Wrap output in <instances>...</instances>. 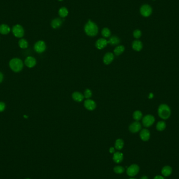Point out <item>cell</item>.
I'll return each mask as SVG.
<instances>
[{
    "label": "cell",
    "mask_w": 179,
    "mask_h": 179,
    "mask_svg": "<svg viewBox=\"0 0 179 179\" xmlns=\"http://www.w3.org/2000/svg\"><path fill=\"white\" fill-rule=\"evenodd\" d=\"M142 117V114L140 111H136L133 113V118L136 121H140Z\"/></svg>",
    "instance_id": "25"
},
{
    "label": "cell",
    "mask_w": 179,
    "mask_h": 179,
    "mask_svg": "<svg viewBox=\"0 0 179 179\" xmlns=\"http://www.w3.org/2000/svg\"><path fill=\"white\" fill-rule=\"evenodd\" d=\"M155 118L151 115H147L142 118V124L146 127H149L153 125Z\"/></svg>",
    "instance_id": "5"
},
{
    "label": "cell",
    "mask_w": 179,
    "mask_h": 179,
    "mask_svg": "<svg viewBox=\"0 0 179 179\" xmlns=\"http://www.w3.org/2000/svg\"><path fill=\"white\" fill-rule=\"evenodd\" d=\"M13 35L17 38H22L24 35V29L20 25L17 24L13 26L12 28Z\"/></svg>",
    "instance_id": "4"
},
{
    "label": "cell",
    "mask_w": 179,
    "mask_h": 179,
    "mask_svg": "<svg viewBox=\"0 0 179 179\" xmlns=\"http://www.w3.org/2000/svg\"><path fill=\"white\" fill-rule=\"evenodd\" d=\"M114 171L117 174H121L124 172V168L122 166H117L114 168Z\"/></svg>",
    "instance_id": "29"
},
{
    "label": "cell",
    "mask_w": 179,
    "mask_h": 179,
    "mask_svg": "<svg viewBox=\"0 0 179 179\" xmlns=\"http://www.w3.org/2000/svg\"><path fill=\"white\" fill-rule=\"evenodd\" d=\"M172 171V168L170 166H165L162 170V174L165 176H168L171 174Z\"/></svg>",
    "instance_id": "21"
},
{
    "label": "cell",
    "mask_w": 179,
    "mask_h": 179,
    "mask_svg": "<svg viewBox=\"0 0 179 179\" xmlns=\"http://www.w3.org/2000/svg\"><path fill=\"white\" fill-rule=\"evenodd\" d=\"M141 179H148V178L147 177V176H144L141 178Z\"/></svg>",
    "instance_id": "37"
},
{
    "label": "cell",
    "mask_w": 179,
    "mask_h": 179,
    "mask_svg": "<svg viewBox=\"0 0 179 179\" xmlns=\"http://www.w3.org/2000/svg\"><path fill=\"white\" fill-rule=\"evenodd\" d=\"M142 43L140 40H136L133 41L132 44V48L133 49L137 51H139L142 49Z\"/></svg>",
    "instance_id": "15"
},
{
    "label": "cell",
    "mask_w": 179,
    "mask_h": 179,
    "mask_svg": "<svg viewBox=\"0 0 179 179\" xmlns=\"http://www.w3.org/2000/svg\"><path fill=\"white\" fill-rule=\"evenodd\" d=\"M123 160V154L120 152H115L113 155V160L115 162L119 163Z\"/></svg>",
    "instance_id": "17"
},
{
    "label": "cell",
    "mask_w": 179,
    "mask_h": 179,
    "mask_svg": "<svg viewBox=\"0 0 179 179\" xmlns=\"http://www.w3.org/2000/svg\"><path fill=\"white\" fill-rule=\"evenodd\" d=\"M130 179H136V178H130Z\"/></svg>",
    "instance_id": "39"
},
{
    "label": "cell",
    "mask_w": 179,
    "mask_h": 179,
    "mask_svg": "<svg viewBox=\"0 0 179 179\" xmlns=\"http://www.w3.org/2000/svg\"><path fill=\"white\" fill-rule=\"evenodd\" d=\"M140 137L143 141H148L150 138V133L148 129H144L140 133Z\"/></svg>",
    "instance_id": "14"
},
{
    "label": "cell",
    "mask_w": 179,
    "mask_h": 179,
    "mask_svg": "<svg viewBox=\"0 0 179 179\" xmlns=\"http://www.w3.org/2000/svg\"><path fill=\"white\" fill-rule=\"evenodd\" d=\"M141 128V125L138 122L133 123L129 127V129L130 132L136 133L138 132Z\"/></svg>",
    "instance_id": "10"
},
{
    "label": "cell",
    "mask_w": 179,
    "mask_h": 179,
    "mask_svg": "<svg viewBox=\"0 0 179 179\" xmlns=\"http://www.w3.org/2000/svg\"><path fill=\"white\" fill-rule=\"evenodd\" d=\"M108 41V44L112 46H115V45H117L119 44L120 43L121 40L118 37L116 36H113L111 37Z\"/></svg>",
    "instance_id": "19"
},
{
    "label": "cell",
    "mask_w": 179,
    "mask_h": 179,
    "mask_svg": "<svg viewBox=\"0 0 179 179\" xmlns=\"http://www.w3.org/2000/svg\"><path fill=\"white\" fill-rule=\"evenodd\" d=\"M3 80V75L2 73L0 72V83H1Z\"/></svg>",
    "instance_id": "33"
},
{
    "label": "cell",
    "mask_w": 179,
    "mask_h": 179,
    "mask_svg": "<svg viewBox=\"0 0 179 179\" xmlns=\"http://www.w3.org/2000/svg\"><path fill=\"white\" fill-rule=\"evenodd\" d=\"M140 12L141 14L144 17H148L149 16L152 12V9L151 7L148 5L145 4L143 5L140 9Z\"/></svg>",
    "instance_id": "6"
},
{
    "label": "cell",
    "mask_w": 179,
    "mask_h": 179,
    "mask_svg": "<svg viewBox=\"0 0 179 179\" xmlns=\"http://www.w3.org/2000/svg\"><path fill=\"white\" fill-rule=\"evenodd\" d=\"M141 35H142V33H141V31L139 30V29H136L134 31V33H133V35H134V37L136 38V39H138L141 36Z\"/></svg>",
    "instance_id": "31"
},
{
    "label": "cell",
    "mask_w": 179,
    "mask_h": 179,
    "mask_svg": "<svg viewBox=\"0 0 179 179\" xmlns=\"http://www.w3.org/2000/svg\"><path fill=\"white\" fill-rule=\"evenodd\" d=\"M154 179H164V177L160 175H157L154 177Z\"/></svg>",
    "instance_id": "34"
},
{
    "label": "cell",
    "mask_w": 179,
    "mask_h": 179,
    "mask_svg": "<svg viewBox=\"0 0 179 179\" xmlns=\"http://www.w3.org/2000/svg\"><path fill=\"white\" fill-rule=\"evenodd\" d=\"M114 59V55L112 52H108L103 58V62L105 65H110Z\"/></svg>",
    "instance_id": "13"
},
{
    "label": "cell",
    "mask_w": 179,
    "mask_h": 179,
    "mask_svg": "<svg viewBox=\"0 0 179 179\" xmlns=\"http://www.w3.org/2000/svg\"><path fill=\"white\" fill-rule=\"evenodd\" d=\"M25 64L28 68H33L36 65V60L33 57H28L25 60Z\"/></svg>",
    "instance_id": "12"
},
{
    "label": "cell",
    "mask_w": 179,
    "mask_h": 179,
    "mask_svg": "<svg viewBox=\"0 0 179 179\" xmlns=\"http://www.w3.org/2000/svg\"><path fill=\"white\" fill-rule=\"evenodd\" d=\"M139 167L137 164H132L129 166L127 170V173L129 176H134L138 173Z\"/></svg>",
    "instance_id": "8"
},
{
    "label": "cell",
    "mask_w": 179,
    "mask_h": 179,
    "mask_svg": "<svg viewBox=\"0 0 179 179\" xmlns=\"http://www.w3.org/2000/svg\"><path fill=\"white\" fill-rule=\"evenodd\" d=\"M166 127V124L163 121H160L157 124L156 128L158 131H163Z\"/></svg>",
    "instance_id": "23"
},
{
    "label": "cell",
    "mask_w": 179,
    "mask_h": 179,
    "mask_svg": "<svg viewBox=\"0 0 179 179\" xmlns=\"http://www.w3.org/2000/svg\"><path fill=\"white\" fill-rule=\"evenodd\" d=\"M58 1H63V0H58Z\"/></svg>",
    "instance_id": "38"
},
{
    "label": "cell",
    "mask_w": 179,
    "mask_h": 179,
    "mask_svg": "<svg viewBox=\"0 0 179 179\" xmlns=\"http://www.w3.org/2000/svg\"><path fill=\"white\" fill-rule=\"evenodd\" d=\"M68 14V10L67 8L63 7L59 10V15L61 17H65Z\"/></svg>",
    "instance_id": "26"
},
{
    "label": "cell",
    "mask_w": 179,
    "mask_h": 179,
    "mask_svg": "<svg viewBox=\"0 0 179 179\" xmlns=\"http://www.w3.org/2000/svg\"><path fill=\"white\" fill-rule=\"evenodd\" d=\"M18 45L20 48L22 49H25L28 47V44L27 41L25 39H21L19 40Z\"/></svg>",
    "instance_id": "27"
},
{
    "label": "cell",
    "mask_w": 179,
    "mask_h": 179,
    "mask_svg": "<svg viewBox=\"0 0 179 179\" xmlns=\"http://www.w3.org/2000/svg\"><path fill=\"white\" fill-rule=\"evenodd\" d=\"M5 108V104L2 102H0V112H3Z\"/></svg>",
    "instance_id": "32"
},
{
    "label": "cell",
    "mask_w": 179,
    "mask_h": 179,
    "mask_svg": "<svg viewBox=\"0 0 179 179\" xmlns=\"http://www.w3.org/2000/svg\"><path fill=\"white\" fill-rule=\"evenodd\" d=\"M85 31L87 35L93 37L96 36L98 34L99 29L96 23L89 20L85 26Z\"/></svg>",
    "instance_id": "1"
},
{
    "label": "cell",
    "mask_w": 179,
    "mask_h": 179,
    "mask_svg": "<svg viewBox=\"0 0 179 179\" xmlns=\"http://www.w3.org/2000/svg\"><path fill=\"white\" fill-rule=\"evenodd\" d=\"M110 152L111 153H114L115 152V149H114V148H113V147H111V148H110Z\"/></svg>",
    "instance_id": "35"
},
{
    "label": "cell",
    "mask_w": 179,
    "mask_h": 179,
    "mask_svg": "<svg viewBox=\"0 0 179 179\" xmlns=\"http://www.w3.org/2000/svg\"><path fill=\"white\" fill-rule=\"evenodd\" d=\"M62 24V21L60 18H57L52 20L51 25L52 27L54 29H57L59 28Z\"/></svg>",
    "instance_id": "18"
},
{
    "label": "cell",
    "mask_w": 179,
    "mask_h": 179,
    "mask_svg": "<svg viewBox=\"0 0 179 179\" xmlns=\"http://www.w3.org/2000/svg\"><path fill=\"white\" fill-rule=\"evenodd\" d=\"M26 179H30V178H26Z\"/></svg>",
    "instance_id": "40"
},
{
    "label": "cell",
    "mask_w": 179,
    "mask_h": 179,
    "mask_svg": "<svg viewBox=\"0 0 179 179\" xmlns=\"http://www.w3.org/2000/svg\"><path fill=\"white\" fill-rule=\"evenodd\" d=\"M108 44V41L105 38H100L98 39L96 43V46L98 49H102L104 48Z\"/></svg>",
    "instance_id": "11"
},
{
    "label": "cell",
    "mask_w": 179,
    "mask_h": 179,
    "mask_svg": "<svg viewBox=\"0 0 179 179\" xmlns=\"http://www.w3.org/2000/svg\"><path fill=\"white\" fill-rule=\"evenodd\" d=\"M46 45L44 41L39 40L35 44L34 49L38 53H42L46 50Z\"/></svg>",
    "instance_id": "7"
},
{
    "label": "cell",
    "mask_w": 179,
    "mask_h": 179,
    "mask_svg": "<svg viewBox=\"0 0 179 179\" xmlns=\"http://www.w3.org/2000/svg\"><path fill=\"white\" fill-rule=\"evenodd\" d=\"M111 31L108 28H104L102 30V35L105 38H108L111 36Z\"/></svg>",
    "instance_id": "28"
},
{
    "label": "cell",
    "mask_w": 179,
    "mask_h": 179,
    "mask_svg": "<svg viewBox=\"0 0 179 179\" xmlns=\"http://www.w3.org/2000/svg\"><path fill=\"white\" fill-rule=\"evenodd\" d=\"M125 50V47L123 45L118 46L117 47H116L115 49L114 50V52L115 55L119 56L121 55Z\"/></svg>",
    "instance_id": "22"
},
{
    "label": "cell",
    "mask_w": 179,
    "mask_h": 179,
    "mask_svg": "<svg viewBox=\"0 0 179 179\" xmlns=\"http://www.w3.org/2000/svg\"><path fill=\"white\" fill-rule=\"evenodd\" d=\"M10 68L15 72H18L22 70L23 63L18 58H14L10 60L9 63Z\"/></svg>",
    "instance_id": "3"
},
{
    "label": "cell",
    "mask_w": 179,
    "mask_h": 179,
    "mask_svg": "<svg viewBox=\"0 0 179 179\" xmlns=\"http://www.w3.org/2000/svg\"><path fill=\"white\" fill-rule=\"evenodd\" d=\"M153 97V94L152 93H150V94H149V99H152Z\"/></svg>",
    "instance_id": "36"
},
{
    "label": "cell",
    "mask_w": 179,
    "mask_h": 179,
    "mask_svg": "<svg viewBox=\"0 0 179 179\" xmlns=\"http://www.w3.org/2000/svg\"><path fill=\"white\" fill-rule=\"evenodd\" d=\"M10 31L9 27L6 24H2L0 25V33L3 35L8 34Z\"/></svg>",
    "instance_id": "20"
},
{
    "label": "cell",
    "mask_w": 179,
    "mask_h": 179,
    "mask_svg": "<svg viewBox=\"0 0 179 179\" xmlns=\"http://www.w3.org/2000/svg\"><path fill=\"white\" fill-rule=\"evenodd\" d=\"M92 96V92L91 90L90 89H86L85 91V93H84V97L85 98L87 99H89L90 98H91Z\"/></svg>",
    "instance_id": "30"
},
{
    "label": "cell",
    "mask_w": 179,
    "mask_h": 179,
    "mask_svg": "<svg viewBox=\"0 0 179 179\" xmlns=\"http://www.w3.org/2000/svg\"><path fill=\"white\" fill-rule=\"evenodd\" d=\"M84 105H85V108L89 111H93L96 109L97 107L96 102L91 99H87L86 101H85V103H84Z\"/></svg>",
    "instance_id": "9"
},
{
    "label": "cell",
    "mask_w": 179,
    "mask_h": 179,
    "mask_svg": "<svg viewBox=\"0 0 179 179\" xmlns=\"http://www.w3.org/2000/svg\"><path fill=\"white\" fill-rule=\"evenodd\" d=\"M124 141L121 139H118L116 140L115 144V148L117 150H121L124 147Z\"/></svg>",
    "instance_id": "24"
},
{
    "label": "cell",
    "mask_w": 179,
    "mask_h": 179,
    "mask_svg": "<svg viewBox=\"0 0 179 179\" xmlns=\"http://www.w3.org/2000/svg\"><path fill=\"white\" fill-rule=\"evenodd\" d=\"M72 97L73 100L78 102H80L82 101L84 98H85L84 95H83L82 93L79 92H75L73 93L72 94Z\"/></svg>",
    "instance_id": "16"
},
{
    "label": "cell",
    "mask_w": 179,
    "mask_h": 179,
    "mask_svg": "<svg viewBox=\"0 0 179 179\" xmlns=\"http://www.w3.org/2000/svg\"><path fill=\"white\" fill-rule=\"evenodd\" d=\"M158 113L160 118L163 120H166L170 116L171 112L169 106L166 104H163L159 106L158 110Z\"/></svg>",
    "instance_id": "2"
}]
</instances>
